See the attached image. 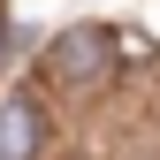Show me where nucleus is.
<instances>
[{"label":"nucleus","mask_w":160,"mask_h":160,"mask_svg":"<svg viewBox=\"0 0 160 160\" xmlns=\"http://www.w3.org/2000/svg\"><path fill=\"white\" fill-rule=\"evenodd\" d=\"M107 61H114V38L99 23H76V31H61L46 46V76L53 84H92V76H107Z\"/></svg>","instance_id":"nucleus-1"},{"label":"nucleus","mask_w":160,"mask_h":160,"mask_svg":"<svg viewBox=\"0 0 160 160\" xmlns=\"http://www.w3.org/2000/svg\"><path fill=\"white\" fill-rule=\"evenodd\" d=\"M31 152H38V107L8 99L0 107V160H31Z\"/></svg>","instance_id":"nucleus-2"},{"label":"nucleus","mask_w":160,"mask_h":160,"mask_svg":"<svg viewBox=\"0 0 160 160\" xmlns=\"http://www.w3.org/2000/svg\"><path fill=\"white\" fill-rule=\"evenodd\" d=\"M0 61H8V38H0Z\"/></svg>","instance_id":"nucleus-3"}]
</instances>
